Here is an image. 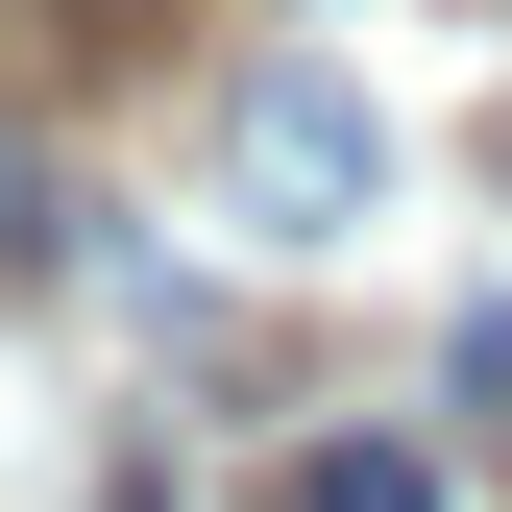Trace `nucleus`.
<instances>
[{
    "instance_id": "7ed1b4c3",
    "label": "nucleus",
    "mask_w": 512,
    "mask_h": 512,
    "mask_svg": "<svg viewBox=\"0 0 512 512\" xmlns=\"http://www.w3.org/2000/svg\"><path fill=\"white\" fill-rule=\"evenodd\" d=\"M269 512H439V439H293Z\"/></svg>"
},
{
    "instance_id": "f257e3e1",
    "label": "nucleus",
    "mask_w": 512,
    "mask_h": 512,
    "mask_svg": "<svg viewBox=\"0 0 512 512\" xmlns=\"http://www.w3.org/2000/svg\"><path fill=\"white\" fill-rule=\"evenodd\" d=\"M220 220H244V244H293V269L391 220V122H366L342 49H269V74L220 98Z\"/></svg>"
},
{
    "instance_id": "20e7f679",
    "label": "nucleus",
    "mask_w": 512,
    "mask_h": 512,
    "mask_svg": "<svg viewBox=\"0 0 512 512\" xmlns=\"http://www.w3.org/2000/svg\"><path fill=\"white\" fill-rule=\"evenodd\" d=\"M25 269H49V171L0 147V293H25Z\"/></svg>"
},
{
    "instance_id": "f03ea898",
    "label": "nucleus",
    "mask_w": 512,
    "mask_h": 512,
    "mask_svg": "<svg viewBox=\"0 0 512 512\" xmlns=\"http://www.w3.org/2000/svg\"><path fill=\"white\" fill-rule=\"evenodd\" d=\"M147 49H171V0H0V98H98Z\"/></svg>"
}]
</instances>
